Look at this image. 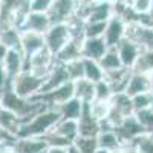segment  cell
<instances>
[{"label":"cell","instance_id":"cell-1","mask_svg":"<svg viewBox=\"0 0 153 153\" xmlns=\"http://www.w3.org/2000/svg\"><path fill=\"white\" fill-rule=\"evenodd\" d=\"M0 103H2L3 109L16 113L23 123H26L28 120L35 117V115L40 113L42 110L48 109L42 101H38L35 98H22V97H19L11 89V86L5 87L3 91L0 92Z\"/></svg>","mask_w":153,"mask_h":153},{"label":"cell","instance_id":"cell-2","mask_svg":"<svg viewBox=\"0 0 153 153\" xmlns=\"http://www.w3.org/2000/svg\"><path fill=\"white\" fill-rule=\"evenodd\" d=\"M61 120L58 109H45L35 117L23 123L22 129L19 132V138H45L49 132L57 126V123Z\"/></svg>","mask_w":153,"mask_h":153},{"label":"cell","instance_id":"cell-3","mask_svg":"<svg viewBox=\"0 0 153 153\" xmlns=\"http://www.w3.org/2000/svg\"><path fill=\"white\" fill-rule=\"evenodd\" d=\"M45 78L25 69L11 81V89L22 98H34L42 92Z\"/></svg>","mask_w":153,"mask_h":153},{"label":"cell","instance_id":"cell-4","mask_svg":"<svg viewBox=\"0 0 153 153\" xmlns=\"http://www.w3.org/2000/svg\"><path fill=\"white\" fill-rule=\"evenodd\" d=\"M72 38V31L69 23H52L51 28L45 32V43L46 48L57 55Z\"/></svg>","mask_w":153,"mask_h":153},{"label":"cell","instance_id":"cell-5","mask_svg":"<svg viewBox=\"0 0 153 153\" xmlns=\"http://www.w3.org/2000/svg\"><path fill=\"white\" fill-rule=\"evenodd\" d=\"M132 115H135L132 97H129L126 92L113 94V97L110 98V113L107 121L113 127H117L124 118L132 117Z\"/></svg>","mask_w":153,"mask_h":153},{"label":"cell","instance_id":"cell-6","mask_svg":"<svg viewBox=\"0 0 153 153\" xmlns=\"http://www.w3.org/2000/svg\"><path fill=\"white\" fill-rule=\"evenodd\" d=\"M126 37L133 40L143 51H153V25L144 22L127 23Z\"/></svg>","mask_w":153,"mask_h":153},{"label":"cell","instance_id":"cell-7","mask_svg":"<svg viewBox=\"0 0 153 153\" xmlns=\"http://www.w3.org/2000/svg\"><path fill=\"white\" fill-rule=\"evenodd\" d=\"M55 61H57L55 55L48 48H43L42 51H38L37 54H34L31 58L26 60V71L45 78L49 74V71L52 69V66L55 65Z\"/></svg>","mask_w":153,"mask_h":153},{"label":"cell","instance_id":"cell-8","mask_svg":"<svg viewBox=\"0 0 153 153\" xmlns=\"http://www.w3.org/2000/svg\"><path fill=\"white\" fill-rule=\"evenodd\" d=\"M75 0H54L48 16L52 23H69L76 16Z\"/></svg>","mask_w":153,"mask_h":153},{"label":"cell","instance_id":"cell-9","mask_svg":"<svg viewBox=\"0 0 153 153\" xmlns=\"http://www.w3.org/2000/svg\"><path fill=\"white\" fill-rule=\"evenodd\" d=\"M126 28H127V23L121 17L112 16L107 20L104 35H103L107 48H117L123 38H126Z\"/></svg>","mask_w":153,"mask_h":153},{"label":"cell","instance_id":"cell-10","mask_svg":"<svg viewBox=\"0 0 153 153\" xmlns=\"http://www.w3.org/2000/svg\"><path fill=\"white\" fill-rule=\"evenodd\" d=\"M115 130H117V133L121 138L123 143H133L136 138H139L141 135L146 133L144 127L141 126V123L138 121V118L135 115L124 118L117 127H115Z\"/></svg>","mask_w":153,"mask_h":153},{"label":"cell","instance_id":"cell-11","mask_svg":"<svg viewBox=\"0 0 153 153\" xmlns=\"http://www.w3.org/2000/svg\"><path fill=\"white\" fill-rule=\"evenodd\" d=\"M43 48H46L45 43V35L38 34V32H32V31H22V37H20V51L23 52L25 58H31L34 54H37L38 51H42Z\"/></svg>","mask_w":153,"mask_h":153},{"label":"cell","instance_id":"cell-12","mask_svg":"<svg viewBox=\"0 0 153 153\" xmlns=\"http://www.w3.org/2000/svg\"><path fill=\"white\" fill-rule=\"evenodd\" d=\"M117 51L120 54L123 66L127 68V69H130V71L133 69V66L136 65L139 55H141V52H143V49L139 48L133 40H130V38H127V37L123 38V40L118 43Z\"/></svg>","mask_w":153,"mask_h":153},{"label":"cell","instance_id":"cell-13","mask_svg":"<svg viewBox=\"0 0 153 153\" xmlns=\"http://www.w3.org/2000/svg\"><path fill=\"white\" fill-rule=\"evenodd\" d=\"M69 80L68 76V72H66V68L63 63L60 61H55V65L52 66V69L49 71V74L45 76V84H43V89L40 94H46V92H51L54 91V89L66 84Z\"/></svg>","mask_w":153,"mask_h":153},{"label":"cell","instance_id":"cell-14","mask_svg":"<svg viewBox=\"0 0 153 153\" xmlns=\"http://www.w3.org/2000/svg\"><path fill=\"white\" fill-rule=\"evenodd\" d=\"M3 68H5L11 81L26 69V58H25V55L20 49H9L8 51L5 61H3Z\"/></svg>","mask_w":153,"mask_h":153},{"label":"cell","instance_id":"cell-15","mask_svg":"<svg viewBox=\"0 0 153 153\" xmlns=\"http://www.w3.org/2000/svg\"><path fill=\"white\" fill-rule=\"evenodd\" d=\"M106 51H107V45L103 37L84 38L81 43V55H83V58H87V60L100 61Z\"/></svg>","mask_w":153,"mask_h":153},{"label":"cell","instance_id":"cell-16","mask_svg":"<svg viewBox=\"0 0 153 153\" xmlns=\"http://www.w3.org/2000/svg\"><path fill=\"white\" fill-rule=\"evenodd\" d=\"M101 130V123L97 121L91 112H89V106L84 104L83 113L78 120V136L84 138H97V135Z\"/></svg>","mask_w":153,"mask_h":153},{"label":"cell","instance_id":"cell-17","mask_svg":"<svg viewBox=\"0 0 153 153\" xmlns=\"http://www.w3.org/2000/svg\"><path fill=\"white\" fill-rule=\"evenodd\" d=\"M46 149L45 138H17L14 141V153H45Z\"/></svg>","mask_w":153,"mask_h":153},{"label":"cell","instance_id":"cell-18","mask_svg":"<svg viewBox=\"0 0 153 153\" xmlns=\"http://www.w3.org/2000/svg\"><path fill=\"white\" fill-rule=\"evenodd\" d=\"M51 25H52V22H51L48 14H42V12H28L26 19H25V23H23V29L45 35V32L51 28Z\"/></svg>","mask_w":153,"mask_h":153},{"label":"cell","instance_id":"cell-19","mask_svg":"<svg viewBox=\"0 0 153 153\" xmlns=\"http://www.w3.org/2000/svg\"><path fill=\"white\" fill-rule=\"evenodd\" d=\"M130 75H132V71L130 69L121 68L118 71L104 72V80L112 87L113 94H120V92H126V87H127V83H129Z\"/></svg>","mask_w":153,"mask_h":153},{"label":"cell","instance_id":"cell-20","mask_svg":"<svg viewBox=\"0 0 153 153\" xmlns=\"http://www.w3.org/2000/svg\"><path fill=\"white\" fill-rule=\"evenodd\" d=\"M150 92V81H149V74H141V72H133L129 78L126 87V94L129 97H135L139 94H147Z\"/></svg>","mask_w":153,"mask_h":153},{"label":"cell","instance_id":"cell-21","mask_svg":"<svg viewBox=\"0 0 153 153\" xmlns=\"http://www.w3.org/2000/svg\"><path fill=\"white\" fill-rule=\"evenodd\" d=\"M22 126H23V121L16 113H12V112H9L3 107L0 109V127H2L11 138H14V139L19 138V132L22 129Z\"/></svg>","mask_w":153,"mask_h":153},{"label":"cell","instance_id":"cell-22","mask_svg":"<svg viewBox=\"0 0 153 153\" xmlns=\"http://www.w3.org/2000/svg\"><path fill=\"white\" fill-rule=\"evenodd\" d=\"M81 43H83V40L72 37L71 42L55 55V60L63 63V65H66V63H71V61H75L78 58H83V55H81Z\"/></svg>","mask_w":153,"mask_h":153},{"label":"cell","instance_id":"cell-23","mask_svg":"<svg viewBox=\"0 0 153 153\" xmlns=\"http://www.w3.org/2000/svg\"><path fill=\"white\" fill-rule=\"evenodd\" d=\"M74 97L83 104H91L95 100V83L86 78L74 81Z\"/></svg>","mask_w":153,"mask_h":153},{"label":"cell","instance_id":"cell-24","mask_svg":"<svg viewBox=\"0 0 153 153\" xmlns=\"http://www.w3.org/2000/svg\"><path fill=\"white\" fill-rule=\"evenodd\" d=\"M97 144L100 149H106L109 152H117L121 147L123 141L115 129H101L100 133L97 135Z\"/></svg>","mask_w":153,"mask_h":153},{"label":"cell","instance_id":"cell-25","mask_svg":"<svg viewBox=\"0 0 153 153\" xmlns=\"http://www.w3.org/2000/svg\"><path fill=\"white\" fill-rule=\"evenodd\" d=\"M52 132L74 143L75 139L78 138V121L76 120H65V118H61L57 123V126L52 129Z\"/></svg>","mask_w":153,"mask_h":153},{"label":"cell","instance_id":"cell-26","mask_svg":"<svg viewBox=\"0 0 153 153\" xmlns=\"http://www.w3.org/2000/svg\"><path fill=\"white\" fill-rule=\"evenodd\" d=\"M58 112H60V117L65 118V120H76L78 121L81 113H83V109H84V104L81 103L80 100H76L75 97L69 101H66L65 104H61L60 107H57Z\"/></svg>","mask_w":153,"mask_h":153},{"label":"cell","instance_id":"cell-27","mask_svg":"<svg viewBox=\"0 0 153 153\" xmlns=\"http://www.w3.org/2000/svg\"><path fill=\"white\" fill-rule=\"evenodd\" d=\"M98 63L104 72H112V71H118V69L124 68L117 48H107V51L104 52V55L101 57V60Z\"/></svg>","mask_w":153,"mask_h":153},{"label":"cell","instance_id":"cell-28","mask_svg":"<svg viewBox=\"0 0 153 153\" xmlns=\"http://www.w3.org/2000/svg\"><path fill=\"white\" fill-rule=\"evenodd\" d=\"M22 31L16 26L0 28V43H3L8 49H20Z\"/></svg>","mask_w":153,"mask_h":153},{"label":"cell","instance_id":"cell-29","mask_svg":"<svg viewBox=\"0 0 153 153\" xmlns=\"http://www.w3.org/2000/svg\"><path fill=\"white\" fill-rule=\"evenodd\" d=\"M84 61V78L92 81V83H98L101 80H104V71L101 69L100 63L95 60H87L83 58Z\"/></svg>","mask_w":153,"mask_h":153},{"label":"cell","instance_id":"cell-30","mask_svg":"<svg viewBox=\"0 0 153 153\" xmlns=\"http://www.w3.org/2000/svg\"><path fill=\"white\" fill-rule=\"evenodd\" d=\"M89 106V112L91 115L100 123H103L109 118L110 113V101H101V100H94Z\"/></svg>","mask_w":153,"mask_h":153},{"label":"cell","instance_id":"cell-31","mask_svg":"<svg viewBox=\"0 0 153 153\" xmlns=\"http://www.w3.org/2000/svg\"><path fill=\"white\" fill-rule=\"evenodd\" d=\"M132 71L133 72H141V74L152 72L153 71V51H143Z\"/></svg>","mask_w":153,"mask_h":153},{"label":"cell","instance_id":"cell-32","mask_svg":"<svg viewBox=\"0 0 153 153\" xmlns=\"http://www.w3.org/2000/svg\"><path fill=\"white\" fill-rule=\"evenodd\" d=\"M65 68H66V72H68V76H69L71 81H76V80L84 78V61H83V58L66 63Z\"/></svg>","mask_w":153,"mask_h":153},{"label":"cell","instance_id":"cell-33","mask_svg":"<svg viewBox=\"0 0 153 153\" xmlns=\"http://www.w3.org/2000/svg\"><path fill=\"white\" fill-rule=\"evenodd\" d=\"M107 22H86L84 23V38L103 37Z\"/></svg>","mask_w":153,"mask_h":153},{"label":"cell","instance_id":"cell-34","mask_svg":"<svg viewBox=\"0 0 153 153\" xmlns=\"http://www.w3.org/2000/svg\"><path fill=\"white\" fill-rule=\"evenodd\" d=\"M135 117L138 118V121L141 123V126L144 127L146 133L153 135V110L152 109H146V110L135 112Z\"/></svg>","mask_w":153,"mask_h":153},{"label":"cell","instance_id":"cell-35","mask_svg":"<svg viewBox=\"0 0 153 153\" xmlns=\"http://www.w3.org/2000/svg\"><path fill=\"white\" fill-rule=\"evenodd\" d=\"M112 97H113V91L106 80H101V81L95 83V100L110 101Z\"/></svg>","mask_w":153,"mask_h":153},{"label":"cell","instance_id":"cell-36","mask_svg":"<svg viewBox=\"0 0 153 153\" xmlns=\"http://www.w3.org/2000/svg\"><path fill=\"white\" fill-rule=\"evenodd\" d=\"M74 143L76 144V147L80 149V153H95V150L98 149L97 138H84V136H78Z\"/></svg>","mask_w":153,"mask_h":153},{"label":"cell","instance_id":"cell-37","mask_svg":"<svg viewBox=\"0 0 153 153\" xmlns=\"http://www.w3.org/2000/svg\"><path fill=\"white\" fill-rule=\"evenodd\" d=\"M132 101H133L135 112L150 109L152 101H153V94H152V92H147V94H139V95H135V97H132Z\"/></svg>","mask_w":153,"mask_h":153},{"label":"cell","instance_id":"cell-38","mask_svg":"<svg viewBox=\"0 0 153 153\" xmlns=\"http://www.w3.org/2000/svg\"><path fill=\"white\" fill-rule=\"evenodd\" d=\"M135 146L138 147L139 153H153V135L144 133L135 139Z\"/></svg>","mask_w":153,"mask_h":153},{"label":"cell","instance_id":"cell-39","mask_svg":"<svg viewBox=\"0 0 153 153\" xmlns=\"http://www.w3.org/2000/svg\"><path fill=\"white\" fill-rule=\"evenodd\" d=\"M54 0H29V12H42L48 14L52 8Z\"/></svg>","mask_w":153,"mask_h":153},{"label":"cell","instance_id":"cell-40","mask_svg":"<svg viewBox=\"0 0 153 153\" xmlns=\"http://www.w3.org/2000/svg\"><path fill=\"white\" fill-rule=\"evenodd\" d=\"M152 5H153V0H133V3L130 6L138 16H146L149 14Z\"/></svg>","mask_w":153,"mask_h":153},{"label":"cell","instance_id":"cell-41","mask_svg":"<svg viewBox=\"0 0 153 153\" xmlns=\"http://www.w3.org/2000/svg\"><path fill=\"white\" fill-rule=\"evenodd\" d=\"M113 153H139V150L135 146V143H123L121 147Z\"/></svg>","mask_w":153,"mask_h":153},{"label":"cell","instance_id":"cell-42","mask_svg":"<svg viewBox=\"0 0 153 153\" xmlns=\"http://www.w3.org/2000/svg\"><path fill=\"white\" fill-rule=\"evenodd\" d=\"M8 86H11V80H9V76H8L3 65H0V92H2L5 87H8Z\"/></svg>","mask_w":153,"mask_h":153},{"label":"cell","instance_id":"cell-43","mask_svg":"<svg viewBox=\"0 0 153 153\" xmlns=\"http://www.w3.org/2000/svg\"><path fill=\"white\" fill-rule=\"evenodd\" d=\"M14 141H0V153H14Z\"/></svg>","mask_w":153,"mask_h":153},{"label":"cell","instance_id":"cell-44","mask_svg":"<svg viewBox=\"0 0 153 153\" xmlns=\"http://www.w3.org/2000/svg\"><path fill=\"white\" fill-rule=\"evenodd\" d=\"M100 2V0H75V3H76V8L78 9H84V8H89V6H92L94 3Z\"/></svg>","mask_w":153,"mask_h":153},{"label":"cell","instance_id":"cell-45","mask_svg":"<svg viewBox=\"0 0 153 153\" xmlns=\"http://www.w3.org/2000/svg\"><path fill=\"white\" fill-rule=\"evenodd\" d=\"M139 22H144V23L153 25V5H152V8H150V11H149V14H146V16H141Z\"/></svg>","mask_w":153,"mask_h":153},{"label":"cell","instance_id":"cell-46","mask_svg":"<svg viewBox=\"0 0 153 153\" xmlns=\"http://www.w3.org/2000/svg\"><path fill=\"white\" fill-rule=\"evenodd\" d=\"M8 48L3 45V43H0V65H3V61H5V57L8 54Z\"/></svg>","mask_w":153,"mask_h":153},{"label":"cell","instance_id":"cell-47","mask_svg":"<svg viewBox=\"0 0 153 153\" xmlns=\"http://www.w3.org/2000/svg\"><path fill=\"white\" fill-rule=\"evenodd\" d=\"M45 153H68V152L63 147H48Z\"/></svg>","mask_w":153,"mask_h":153},{"label":"cell","instance_id":"cell-48","mask_svg":"<svg viewBox=\"0 0 153 153\" xmlns=\"http://www.w3.org/2000/svg\"><path fill=\"white\" fill-rule=\"evenodd\" d=\"M0 141H14V138H11L2 127H0Z\"/></svg>","mask_w":153,"mask_h":153},{"label":"cell","instance_id":"cell-49","mask_svg":"<svg viewBox=\"0 0 153 153\" xmlns=\"http://www.w3.org/2000/svg\"><path fill=\"white\" fill-rule=\"evenodd\" d=\"M149 81H150V92L153 94V71L149 72Z\"/></svg>","mask_w":153,"mask_h":153},{"label":"cell","instance_id":"cell-50","mask_svg":"<svg viewBox=\"0 0 153 153\" xmlns=\"http://www.w3.org/2000/svg\"><path fill=\"white\" fill-rule=\"evenodd\" d=\"M95 153H113V152H109V150H106V149H100V147H98V149L95 150Z\"/></svg>","mask_w":153,"mask_h":153},{"label":"cell","instance_id":"cell-51","mask_svg":"<svg viewBox=\"0 0 153 153\" xmlns=\"http://www.w3.org/2000/svg\"><path fill=\"white\" fill-rule=\"evenodd\" d=\"M2 12H3V8H2V3H0V17H2Z\"/></svg>","mask_w":153,"mask_h":153},{"label":"cell","instance_id":"cell-52","mask_svg":"<svg viewBox=\"0 0 153 153\" xmlns=\"http://www.w3.org/2000/svg\"><path fill=\"white\" fill-rule=\"evenodd\" d=\"M150 109H152V110H153V101H152V106H150Z\"/></svg>","mask_w":153,"mask_h":153},{"label":"cell","instance_id":"cell-53","mask_svg":"<svg viewBox=\"0 0 153 153\" xmlns=\"http://www.w3.org/2000/svg\"><path fill=\"white\" fill-rule=\"evenodd\" d=\"M0 109H2V103H0Z\"/></svg>","mask_w":153,"mask_h":153},{"label":"cell","instance_id":"cell-54","mask_svg":"<svg viewBox=\"0 0 153 153\" xmlns=\"http://www.w3.org/2000/svg\"><path fill=\"white\" fill-rule=\"evenodd\" d=\"M2 2H3V0H0V3H2Z\"/></svg>","mask_w":153,"mask_h":153}]
</instances>
